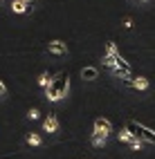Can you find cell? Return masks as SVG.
Instances as JSON below:
<instances>
[{
	"mask_svg": "<svg viewBox=\"0 0 155 159\" xmlns=\"http://www.w3.org/2000/svg\"><path fill=\"white\" fill-rule=\"evenodd\" d=\"M25 2H27V5H29V7H32V5H34V2H38V0H25Z\"/></svg>",
	"mask_w": 155,
	"mask_h": 159,
	"instance_id": "d6986e66",
	"label": "cell"
},
{
	"mask_svg": "<svg viewBox=\"0 0 155 159\" xmlns=\"http://www.w3.org/2000/svg\"><path fill=\"white\" fill-rule=\"evenodd\" d=\"M52 85L59 90L61 99H63V97H68V90H70V76L68 74H59L56 79H52Z\"/></svg>",
	"mask_w": 155,
	"mask_h": 159,
	"instance_id": "7a4b0ae2",
	"label": "cell"
},
{
	"mask_svg": "<svg viewBox=\"0 0 155 159\" xmlns=\"http://www.w3.org/2000/svg\"><path fill=\"white\" fill-rule=\"evenodd\" d=\"M47 99H49V101H59V99H61V94H59V90H56L54 85H52V83L47 85Z\"/></svg>",
	"mask_w": 155,
	"mask_h": 159,
	"instance_id": "30bf717a",
	"label": "cell"
},
{
	"mask_svg": "<svg viewBox=\"0 0 155 159\" xmlns=\"http://www.w3.org/2000/svg\"><path fill=\"white\" fill-rule=\"evenodd\" d=\"M5 92H7V88H5V83H2V81H0V97H2V94H5Z\"/></svg>",
	"mask_w": 155,
	"mask_h": 159,
	"instance_id": "ac0fdd59",
	"label": "cell"
},
{
	"mask_svg": "<svg viewBox=\"0 0 155 159\" xmlns=\"http://www.w3.org/2000/svg\"><path fill=\"white\" fill-rule=\"evenodd\" d=\"M133 88H137V90H146V88H148V81H146V79H142V76H139V79H133Z\"/></svg>",
	"mask_w": 155,
	"mask_h": 159,
	"instance_id": "8fae6325",
	"label": "cell"
},
{
	"mask_svg": "<svg viewBox=\"0 0 155 159\" xmlns=\"http://www.w3.org/2000/svg\"><path fill=\"white\" fill-rule=\"evenodd\" d=\"M119 141H133V134H130L128 130H124V132H119Z\"/></svg>",
	"mask_w": 155,
	"mask_h": 159,
	"instance_id": "2e32d148",
	"label": "cell"
},
{
	"mask_svg": "<svg viewBox=\"0 0 155 159\" xmlns=\"http://www.w3.org/2000/svg\"><path fill=\"white\" fill-rule=\"evenodd\" d=\"M38 83H40L43 88H47L49 83H52V81H49V74H40V76H38Z\"/></svg>",
	"mask_w": 155,
	"mask_h": 159,
	"instance_id": "5bb4252c",
	"label": "cell"
},
{
	"mask_svg": "<svg viewBox=\"0 0 155 159\" xmlns=\"http://www.w3.org/2000/svg\"><path fill=\"white\" fill-rule=\"evenodd\" d=\"M49 52H52V54H68V45L61 43V40H52V43H49Z\"/></svg>",
	"mask_w": 155,
	"mask_h": 159,
	"instance_id": "8992f818",
	"label": "cell"
},
{
	"mask_svg": "<svg viewBox=\"0 0 155 159\" xmlns=\"http://www.w3.org/2000/svg\"><path fill=\"white\" fill-rule=\"evenodd\" d=\"M126 130H128L133 137H135V139H144V141L155 143V132H153V130H148L146 125H139V123H135V121H130Z\"/></svg>",
	"mask_w": 155,
	"mask_h": 159,
	"instance_id": "6da1fadb",
	"label": "cell"
},
{
	"mask_svg": "<svg viewBox=\"0 0 155 159\" xmlns=\"http://www.w3.org/2000/svg\"><path fill=\"white\" fill-rule=\"evenodd\" d=\"M106 139H108V134H103V132H95V134H92V143H95V146H103Z\"/></svg>",
	"mask_w": 155,
	"mask_h": 159,
	"instance_id": "9c48e42d",
	"label": "cell"
},
{
	"mask_svg": "<svg viewBox=\"0 0 155 159\" xmlns=\"http://www.w3.org/2000/svg\"><path fill=\"white\" fill-rule=\"evenodd\" d=\"M0 2H2V0H0Z\"/></svg>",
	"mask_w": 155,
	"mask_h": 159,
	"instance_id": "ffe728a7",
	"label": "cell"
},
{
	"mask_svg": "<svg viewBox=\"0 0 155 159\" xmlns=\"http://www.w3.org/2000/svg\"><path fill=\"white\" fill-rule=\"evenodd\" d=\"M12 9H14V14H25L27 9H29V5L25 2V0H14V2H12Z\"/></svg>",
	"mask_w": 155,
	"mask_h": 159,
	"instance_id": "52a82bcc",
	"label": "cell"
},
{
	"mask_svg": "<svg viewBox=\"0 0 155 159\" xmlns=\"http://www.w3.org/2000/svg\"><path fill=\"white\" fill-rule=\"evenodd\" d=\"M112 72H115L117 76H124V79H128V76H130V65H128V63H126V61H124V58L119 56V58H117V63H115V67H112Z\"/></svg>",
	"mask_w": 155,
	"mask_h": 159,
	"instance_id": "3957f363",
	"label": "cell"
},
{
	"mask_svg": "<svg viewBox=\"0 0 155 159\" xmlns=\"http://www.w3.org/2000/svg\"><path fill=\"white\" fill-rule=\"evenodd\" d=\"M81 76H83L86 81H95L97 79V70L95 67H83L81 70Z\"/></svg>",
	"mask_w": 155,
	"mask_h": 159,
	"instance_id": "ba28073f",
	"label": "cell"
},
{
	"mask_svg": "<svg viewBox=\"0 0 155 159\" xmlns=\"http://www.w3.org/2000/svg\"><path fill=\"white\" fill-rule=\"evenodd\" d=\"M29 146H40V137L38 134H27V139H25Z\"/></svg>",
	"mask_w": 155,
	"mask_h": 159,
	"instance_id": "7c38bea8",
	"label": "cell"
},
{
	"mask_svg": "<svg viewBox=\"0 0 155 159\" xmlns=\"http://www.w3.org/2000/svg\"><path fill=\"white\" fill-rule=\"evenodd\" d=\"M27 119H32V121H34V119H38V110H36V108H32V110L27 112Z\"/></svg>",
	"mask_w": 155,
	"mask_h": 159,
	"instance_id": "e0dca14e",
	"label": "cell"
},
{
	"mask_svg": "<svg viewBox=\"0 0 155 159\" xmlns=\"http://www.w3.org/2000/svg\"><path fill=\"white\" fill-rule=\"evenodd\" d=\"M106 54H110V56H121L119 52H117V47H115V43H108V45H106Z\"/></svg>",
	"mask_w": 155,
	"mask_h": 159,
	"instance_id": "4fadbf2b",
	"label": "cell"
},
{
	"mask_svg": "<svg viewBox=\"0 0 155 159\" xmlns=\"http://www.w3.org/2000/svg\"><path fill=\"white\" fill-rule=\"evenodd\" d=\"M95 132L108 134V132H110V121H108V119H103V116H99V119L95 121Z\"/></svg>",
	"mask_w": 155,
	"mask_h": 159,
	"instance_id": "5b68a950",
	"label": "cell"
},
{
	"mask_svg": "<svg viewBox=\"0 0 155 159\" xmlns=\"http://www.w3.org/2000/svg\"><path fill=\"white\" fill-rule=\"evenodd\" d=\"M142 139H135V137H133V141H130V148H133V150H142Z\"/></svg>",
	"mask_w": 155,
	"mask_h": 159,
	"instance_id": "9a60e30c",
	"label": "cell"
},
{
	"mask_svg": "<svg viewBox=\"0 0 155 159\" xmlns=\"http://www.w3.org/2000/svg\"><path fill=\"white\" fill-rule=\"evenodd\" d=\"M43 130H45V132H56V130H59V121H56L54 114H49L47 119L43 121Z\"/></svg>",
	"mask_w": 155,
	"mask_h": 159,
	"instance_id": "277c9868",
	"label": "cell"
}]
</instances>
